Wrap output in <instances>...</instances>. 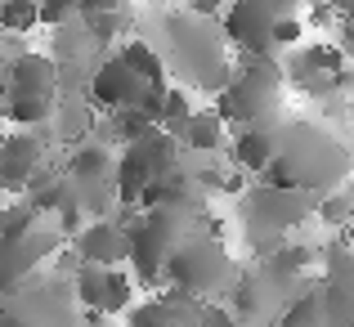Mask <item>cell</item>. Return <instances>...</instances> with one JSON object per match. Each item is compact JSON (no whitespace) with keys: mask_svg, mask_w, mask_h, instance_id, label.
Listing matches in <instances>:
<instances>
[{"mask_svg":"<svg viewBox=\"0 0 354 327\" xmlns=\"http://www.w3.org/2000/svg\"><path fill=\"white\" fill-rule=\"evenodd\" d=\"M14 287H18V283H9V278H5V274H0V301H5V296H9V292H14Z\"/></svg>","mask_w":354,"mask_h":327,"instance_id":"obj_34","label":"cell"},{"mask_svg":"<svg viewBox=\"0 0 354 327\" xmlns=\"http://www.w3.org/2000/svg\"><path fill=\"white\" fill-rule=\"evenodd\" d=\"M117 126H121V139H126V144H139L144 135H153V130H157V121L148 117L144 108H121Z\"/></svg>","mask_w":354,"mask_h":327,"instance_id":"obj_24","label":"cell"},{"mask_svg":"<svg viewBox=\"0 0 354 327\" xmlns=\"http://www.w3.org/2000/svg\"><path fill=\"white\" fill-rule=\"evenodd\" d=\"M189 9L198 18H207V14H216V9H220V0H189Z\"/></svg>","mask_w":354,"mask_h":327,"instance_id":"obj_33","label":"cell"},{"mask_svg":"<svg viewBox=\"0 0 354 327\" xmlns=\"http://www.w3.org/2000/svg\"><path fill=\"white\" fill-rule=\"evenodd\" d=\"M305 265H310V251H305V247H283V251H278V256L274 260H269V283H287V278H301V269Z\"/></svg>","mask_w":354,"mask_h":327,"instance_id":"obj_21","label":"cell"},{"mask_svg":"<svg viewBox=\"0 0 354 327\" xmlns=\"http://www.w3.org/2000/svg\"><path fill=\"white\" fill-rule=\"evenodd\" d=\"M319 216L328 220V224H341V220H350V202H346V198H328V202L319 207Z\"/></svg>","mask_w":354,"mask_h":327,"instance_id":"obj_30","label":"cell"},{"mask_svg":"<svg viewBox=\"0 0 354 327\" xmlns=\"http://www.w3.org/2000/svg\"><path fill=\"white\" fill-rule=\"evenodd\" d=\"M269 27H274V14H269V9H260L256 0H238V5L229 9V18H225V36L234 45H242L251 59H265V54L274 50Z\"/></svg>","mask_w":354,"mask_h":327,"instance_id":"obj_11","label":"cell"},{"mask_svg":"<svg viewBox=\"0 0 354 327\" xmlns=\"http://www.w3.org/2000/svg\"><path fill=\"white\" fill-rule=\"evenodd\" d=\"M130 327H171V323H166L162 305L148 301V305H135V310H130Z\"/></svg>","mask_w":354,"mask_h":327,"instance_id":"obj_27","label":"cell"},{"mask_svg":"<svg viewBox=\"0 0 354 327\" xmlns=\"http://www.w3.org/2000/svg\"><path fill=\"white\" fill-rule=\"evenodd\" d=\"M184 211L180 207H153L148 216H130L126 229V260H135V283L153 287L162 283V265L184 238Z\"/></svg>","mask_w":354,"mask_h":327,"instance_id":"obj_3","label":"cell"},{"mask_svg":"<svg viewBox=\"0 0 354 327\" xmlns=\"http://www.w3.org/2000/svg\"><path fill=\"white\" fill-rule=\"evenodd\" d=\"M269 36H274V45H296L301 41V18H274V27H269Z\"/></svg>","mask_w":354,"mask_h":327,"instance_id":"obj_28","label":"cell"},{"mask_svg":"<svg viewBox=\"0 0 354 327\" xmlns=\"http://www.w3.org/2000/svg\"><path fill=\"white\" fill-rule=\"evenodd\" d=\"M86 27L95 41H113L121 32V14H86Z\"/></svg>","mask_w":354,"mask_h":327,"instance_id":"obj_25","label":"cell"},{"mask_svg":"<svg viewBox=\"0 0 354 327\" xmlns=\"http://www.w3.org/2000/svg\"><path fill=\"white\" fill-rule=\"evenodd\" d=\"M189 117H193V108L184 90H162L157 95V126H166V135H180Z\"/></svg>","mask_w":354,"mask_h":327,"instance_id":"obj_20","label":"cell"},{"mask_svg":"<svg viewBox=\"0 0 354 327\" xmlns=\"http://www.w3.org/2000/svg\"><path fill=\"white\" fill-rule=\"evenodd\" d=\"M274 148H278V139L269 135L265 126H247V130H242V135L234 139V157H238V166H242V171H256V175L269 166Z\"/></svg>","mask_w":354,"mask_h":327,"instance_id":"obj_15","label":"cell"},{"mask_svg":"<svg viewBox=\"0 0 354 327\" xmlns=\"http://www.w3.org/2000/svg\"><path fill=\"white\" fill-rule=\"evenodd\" d=\"M77 301L95 314H117L130 305V278L121 269H99V265H86L77 274Z\"/></svg>","mask_w":354,"mask_h":327,"instance_id":"obj_9","label":"cell"},{"mask_svg":"<svg viewBox=\"0 0 354 327\" xmlns=\"http://www.w3.org/2000/svg\"><path fill=\"white\" fill-rule=\"evenodd\" d=\"M341 171H346L341 148L332 144L328 135H319V130L296 126L292 135L274 148V157H269V166L260 175H265L269 189H301V193H310V189H332Z\"/></svg>","mask_w":354,"mask_h":327,"instance_id":"obj_1","label":"cell"},{"mask_svg":"<svg viewBox=\"0 0 354 327\" xmlns=\"http://www.w3.org/2000/svg\"><path fill=\"white\" fill-rule=\"evenodd\" d=\"M229 274H234V260L225 256V247H220L216 238H207V233H184L180 247L166 256L162 265V278H171L175 292L184 296H207V292H220V287L229 283Z\"/></svg>","mask_w":354,"mask_h":327,"instance_id":"obj_2","label":"cell"},{"mask_svg":"<svg viewBox=\"0 0 354 327\" xmlns=\"http://www.w3.org/2000/svg\"><path fill=\"white\" fill-rule=\"evenodd\" d=\"M247 207H251V220L265 224V229H292V224L310 216V198L301 189H269V184H260L251 193Z\"/></svg>","mask_w":354,"mask_h":327,"instance_id":"obj_10","label":"cell"},{"mask_svg":"<svg viewBox=\"0 0 354 327\" xmlns=\"http://www.w3.org/2000/svg\"><path fill=\"white\" fill-rule=\"evenodd\" d=\"M332 9H346V14H354V0H328Z\"/></svg>","mask_w":354,"mask_h":327,"instance_id":"obj_35","label":"cell"},{"mask_svg":"<svg viewBox=\"0 0 354 327\" xmlns=\"http://www.w3.org/2000/svg\"><path fill=\"white\" fill-rule=\"evenodd\" d=\"M121 63H126L130 72H135L144 86H153V90H162V54L153 50V45H144V41H130L126 50L117 54Z\"/></svg>","mask_w":354,"mask_h":327,"instance_id":"obj_19","label":"cell"},{"mask_svg":"<svg viewBox=\"0 0 354 327\" xmlns=\"http://www.w3.org/2000/svg\"><path fill=\"white\" fill-rule=\"evenodd\" d=\"M193 327H238L234 310H220V305H202L198 310V323Z\"/></svg>","mask_w":354,"mask_h":327,"instance_id":"obj_29","label":"cell"},{"mask_svg":"<svg viewBox=\"0 0 354 327\" xmlns=\"http://www.w3.org/2000/svg\"><path fill=\"white\" fill-rule=\"evenodd\" d=\"M36 171H41V144L32 135L0 139V189H27Z\"/></svg>","mask_w":354,"mask_h":327,"instance_id":"obj_13","label":"cell"},{"mask_svg":"<svg viewBox=\"0 0 354 327\" xmlns=\"http://www.w3.org/2000/svg\"><path fill=\"white\" fill-rule=\"evenodd\" d=\"M77 251H81L86 265L117 269L121 260H126V229H117V224H108V220H95L77 233Z\"/></svg>","mask_w":354,"mask_h":327,"instance_id":"obj_12","label":"cell"},{"mask_svg":"<svg viewBox=\"0 0 354 327\" xmlns=\"http://www.w3.org/2000/svg\"><path fill=\"white\" fill-rule=\"evenodd\" d=\"M323 319V305H319V292H305L301 301L287 305V314L278 319V327H319Z\"/></svg>","mask_w":354,"mask_h":327,"instance_id":"obj_23","label":"cell"},{"mask_svg":"<svg viewBox=\"0 0 354 327\" xmlns=\"http://www.w3.org/2000/svg\"><path fill=\"white\" fill-rule=\"evenodd\" d=\"M77 5L81 0H36V18H41V23H63Z\"/></svg>","mask_w":354,"mask_h":327,"instance_id":"obj_26","label":"cell"},{"mask_svg":"<svg viewBox=\"0 0 354 327\" xmlns=\"http://www.w3.org/2000/svg\"><path fill=\"white\" fill-rule=\"evenodd\" d=\"M41 23L36 18V0H0V27L5 32H32Z\"/></svg>","mask_w":354,"mask_h":327,"instance_id":"obj_22","label":"cell"},{"mask_svg":"<svg viewBox=\"0 0 354 327\" xmlns=\"http://www.w3.org/2000/svg\"><path fill=\"white\" fill-rule=\"evenodd\" d=\"M278 86H283L278 63L269 59V54L265 59H251L247 68H242V77L220 90L216 117L220 121H242V126H260V121L274 112V104H278Z\"/></svg>","mask_w":354,"mask_h":327,"instance_id":"obj_4","label":"cell"},{"mask_svg":"<svg viewBox=\"0 0 354 327\" xmlns=\"http://www.w3.org/2000/svg\"><path fill=\"white\" fill-rule=\"evenodd\" d=\"M180 139L189 148H198V153H216V148L225 144V121H220L216 112H193V117L184 121Z\"/></svg>","mask_w":354,"mask_h":327,"instance_id":"obj_17","label":"cell"},{"mask_svg":"<svg viewBox=\"0 0 354 327\" xmlns=\"http://www.w3.org/2000/svg\"><path fill=\"white\" fill-rule=\"evenodd\" d=\"M148 95H153V86H144V81H139L121 59L99 63L95 77H90V104H99V108H113V112L139 108Z\"/></svg>","mask_w":354,"mask_h":327,"instance_id":"obj_7","label":"cell"},{"mask_svg":"<svg viewBox=\"0 0 354 327\" xmlns=\"http://www.w3.org/2000/svg\"><path fill=\"white\" fill-rule=\"evenodd\" d=\"M54 247H59V233L41 229V224L14 233V238H0V274H5L9 283H18V278H27L45 256H54Z\"/></svg>","mask_w":354,"mask_h":327,"instance_id":"obj_8","label":"cell"},{"mask_svg":"<svg viewBox=\"0 0 354 327\" xmlns=\"http://www.w3.org/2000/svg\"><path fill=\"white\" fill-rule=\"evenodd\" d=\"M0 327H5V305H0Z\"/></svg>","mask_w":354,"mask_h":327,"instance_id":"obj_36","label":"cell"},{"mask_svg":"<svg viewBox=\"0 0 354 327\" xmlns=\"http://www.w3.org/2000/svg\"><path fill=\"white\" fill-rule=\"evenodd\" d=\"M274 296H278V287L269 283L265 274H242V283L234 287V319L238 323H265L269 314H274Z\"/></svg>","mask_w":354,"mask_h":327,"instance_id":"obj_14","label":"cell"},{"mask_svg":"<svg viewBox=\"0 0 354 327\" xmlns=\"http://www.w3.org/2000/svg\"><path fill=\"white\" fill-rule=\"evenodd\" d=\"M121 5H126V0H81V14H121Z\"/></svg>","mask_w":354,"mask_h":327,"instance_id":"obj_31","label":"cell"},{"mask_svg":"<svg viewBox=\"0 0 354 327\" xmlns=\"http://www.w3.org/2000/svg\"><path fill=\"white\" fill-rule=\"evenodd\" d=\"M319 305H323L319 327H354V278L328 283L319 292Z\"/></svg>","mask_w":354,"mask_h":327,"instance_id":"obj_16","label":"cell"},{"mask_svg":"<svg viewBox=\"0 0 354 327\" xmlns=\"http://www.w3.org/2000/svg\"><path fill=\"white\" fill-rule=\"evenodd\" d=\"M68 175H72L77 184H86V180H108V175H113V157H108L104 144H81L77 153H72V162H68Z\"/></svg>","mask_w":354,"mask_h":327,"instance_id":"obj_18","label":"cell"},{"mask_svg":"<svg viewBox=\"0 0 354 327\" xmlns=\"http://www.w3.org/2000/svg\"><path fill=\"white\" fill-rule=\"evenodd\" d=\"M171 166H175V135H166V130H153V135H144L139 144H126L121 162L113 166L117 202L121 207H135L139 193H144L157 175H171Z\"/></svg>","mask_w":354,"mask_h":327,"instance_id":"obj_5","label":"cell"},{"mask_svg":"<svg viewBox=\"0 0 354 327\" xmlns=\"http://www.w3.org/2000/svg\"><path fill=\"white\" fill-rule=\"evenodd\" d=\"M350 260H354V256H350Z\"/></svg>","mask_w":354,"mask_h":327,"instance_id":"obj_37","label":"cell"},{"mask_svg":"<svg viewBox=\"0 0 354 327\" xmlns=\"http://www.w3.org/2000/svg\"><path fill=\"white\" fill-rule=\"evenodd\" d=\"M260 9H269L274 18H292V9H296V0H256Z\"/></svg>","mask_w":354,"mask_h":327,"instance_id":"obj_32","label":"cell"},{"mask_svg":"<svg viewBox=\"0 0 354 327\" xmlns=\"http://www.w3.org/2000/svg\"><path fill=\"white\" fill-rule=\"evenodd\" d=\"M350 27H354V23H350Z\"/></svg>","mask_w":354,"mask_h":327,"instance_id":"obj_38","label":"cell"},{"mask_svg":"<svg viewBox=\"0 0 354 327\" xmlns=\"http://www.w3.org/2000/svg\"><path fill=\"white\" fill-rule=\"evenodd\" d=\"M54 86H59V72L45 54H18L9 68V121H18V126L45 121L54 112Z\"/></svg>","mask_w":354,"mask_h":327,"instance_id":"obj_6","label":"cell"}]
</instances>
